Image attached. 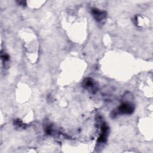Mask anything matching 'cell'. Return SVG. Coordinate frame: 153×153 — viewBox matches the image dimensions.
Wrapping results in <instances>:
<instances>
[{
	"mask_svg": "<svg viewBox=\"0 0 153 153\" xmlns=\"http://www.w3.org/2000/svg\"><path fill=\"white\" fill-rule=\"evenodd\" d=\"M117 110V111L114 113V116L117 114L129 115L134 112V106L130 102H123L118 107Z\"/></svg>",
	"mask_w": 153,
	"mask_h": 153,
	"instance_id": "1",
	"label": "cell"
},
{
	"mask_svg": "<svg viewBox=\"0 0 153 153\" xmlns=\"http://www.w3.org/2000/svg\"><path fill=\"white\" fill-rule=\"evenodd\" d=\"M82 87L91 93H96L98 90V85L96 82L91 78H85L82 83Z\"/></svg>",
	"mask_w": 153,
	"mask_h": 153,
	"instance_id": "2",
	"label": "cell"
},
{
	"mask_svg": "<svg viewBox=\"0 0 153 153\" xmlns=\"http://www.w3.org/2000/svg\"><path fill=\"white\" fill-rule=\"evenodd\" d=\"M100 130H101V133L99 137H98L97 142L99 143H105L107 140V137L109 133V127L106 124V123L102 122L101 123Z\"/></svg>",
	"mask_w": 153,
	"mask_h": 153,
	"instance_id": "3",
	"label": "cell"
},
{
	"mask_svg": "<svg viewBox=\"0 0 153 153\" xmlns=\"http://www.w3.org/2000/svg\"><path fill=\"white\" fill-rule=\"evenodd\" d=\"M91 13H92V15H93L94 19L97 22H101L106 17V11L100 10L96 8L91 9Z\"/></svg>",
	"mask_w": 153,
	"mask_h": 153,
	"instance_id": "4",
	"label": "cell"
},
{
	"mask_svg": "<svg viewBox=\"0 0 153 153\" xmlns=\"http://www.w3.org/2000/svg\"><path fill=\"white\" fill-rule=\"evenodd\" d=\"M14 125L17 128H25V124L22 123V121H20V120L17 119L16 120L14 121Z\"/></svg>",
	"mask_w": 153,
	"mask_h": 153,
	"instance_id": "5",
	"label": "cell"
},
{
	"mask_svg": "<svg viewBox=\"0 0 153 153\" xmlns=\"http://www.w3.org/2000/svg\"><path fill=\"white\" fill-rule=\"evenodd\" d=\"M1 58L3 62V63H5L7 62H8L10 58H9V56L7 54V53H1Z\"/></svg>",
	"mask_w": 153,
	"mask_h": 153,
	"instance_id": "6",
	"label": "cell"
},
{
	"mask_svg": "<svg viewBox=\"0 0 153 153\" xmlns=\"http://www.w3.org/2000/svg\"><path fill=\"white\" fill-rule=\"evenodd\" d=\"M17 2L19 5H26V2L24 1H17Z\"/></svg>",
	"mask_w": 153,
	"mask_h": 153,
	"instance_id": "7",
	"label": "cell"
}]
</instances>
